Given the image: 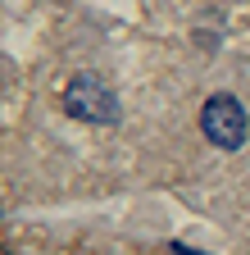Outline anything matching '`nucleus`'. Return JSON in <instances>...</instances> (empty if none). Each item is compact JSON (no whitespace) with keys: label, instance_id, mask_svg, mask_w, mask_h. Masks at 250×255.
<instances>
[{"label":"nucleus","instance_id":"1","mask_svg":"<svg viewBox=\"0 0 250 255\" xmlns=\"http://www.w3.org/2000/svg\"><path fill=\"white\" fill-rule=\"evenodd\" d=\"M64 110L86 123H114L118 119V96L100 73H78L64 91Z\"/></svg>","mask_w":250,"mask_h":255},{"label":"nucleus","instance_id":"2","mask_svg":"<svg viewBox=\"0 0 250 255\" xmlns=\"http://www.w3.org/2000/svg\"><path fill=\"white\" fill-rule=\"evenodd\" d=\"M200 132H205L218 150H237V146L246 141V132H250L241 101H237V96H223V91L209 96L205 110H200Z\"/></svg>","mask_w":250,"mask_h":255}]
</instances>
